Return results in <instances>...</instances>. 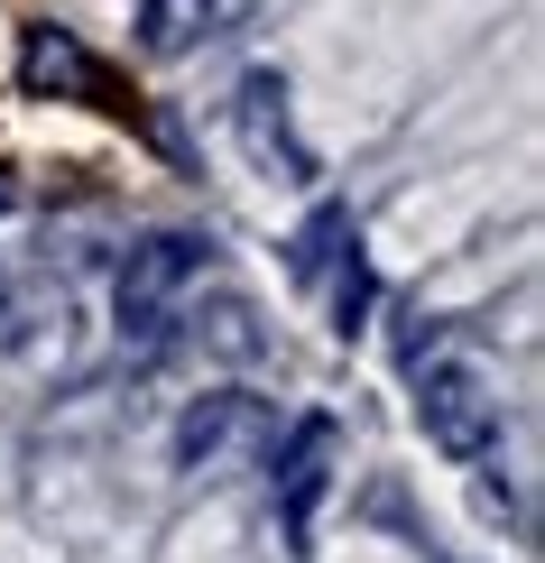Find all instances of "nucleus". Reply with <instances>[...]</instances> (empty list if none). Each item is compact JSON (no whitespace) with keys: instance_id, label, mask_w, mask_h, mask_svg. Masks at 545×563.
Listing matches in <instances>:
<instances>
[{"instance_id":"obj_5","label":"nucleus","mask_w":545,"mask_h":563,"mask_svg":"<svg viewBox=\"0 0 545 563\" xmlns=\"http://www.w3.org/2000/svg\"><path fill=\"white\" fill-rule=\"evenodd\" d=\"M269 434V407L241 388H222V397H195V407L176 416V434H167V453H176V472H222L241 443Z\"/></svg>"},{"instance_id":"obj_2","label":"nucleus","mask_w":545,"mask_h":563,"mask_svg":"<svg viewBox=\"0 0 545 563\" xmlns=\"http://www.w3.org/2000/svg\"><path fill=\"white\" fill-rule=\"evenodd\" d=\"M416 426H425V443H435L444 462H481L490 443H500V397H490L481 369L444 361V369H425V388H416Z\"/></svg>"},{"instance_id":"obj_10","label":"nucleus","mask_w":545,"mask_h":563,"mask_svg":"<svg viewBox=\"0 0 545 563\" xmlns=\"http://www.w3.org/2000/svg\"><path fill=\"white\" fill-rule=\"evenodd\" d=\"M334 260H342V268H334V323H342V333H361V323H370V296H379V287H370V260H361V231H351Z\"/></svg>"},{"instance_id":"obj_6","label":"nucleus","mask_w":545,"mask_h":563,"mask_svg":"<svg viewBox=\"0 0 545 563\" xmlns=\"http://www.w3.org/2000/svg\"><path fill=\"white\" fill-rule=\"evenodd\" d=\"M19 84H29V92H92L102 65L75 46V29H46V19H37V29L19 37Z\"/></svg>"},{"instance_id":"obj_9","label":"nucleus","mask_w":545,"mask_h":563,"mask_svg":"<svg viewBox=\"0 0 545 563\" xmlns=\"http://www.w3.org/2000/svg\"><path fill=\"white\" fill-rule=\"evenodd\" d=\"M342 241H351V213H342V203H324V213L287 241V277H296V287H315V277L334 268V250H342Z\"/></svg>"},{"instance_id":"obj_11","label":"nucleus","mask_w":545,"mask_h":563,"mask_svg":"<svg viewBox=\"0 0 545 563\" xmlns=\"http://www.w3.org/2000/svg\"><path fill=\"white\" fill-rule=\"evenodd\" d=\"M0 305H10V287H0Z\"/></svg>"},{"instance_id":"obj_1","label":"nucleus","mask_w":545,"mask_h":563,"mask_svg":"<svg viewBox=\"0 0 545 563\" xmlns=\"http://www.w3.org/2000/svg\"><path fill=\"white\" fill-rule=\"evenodd\" d=\"M204 260H212L204 231H149V241L121 260V277H111V314H121V342L130 351H157L176 333V314H185V296H195Z\"/></svg>"},{"instance_id":"obj_3","label":"nucleus","mask_w":545,"mask_h":563,"mask_svg":"<svg viewBox=\"0 0 545 563\" xmlns=\"http://www.w3.org/2000/svg\"><path fill=\"white\" fill-rule=\"evenodd\" d=\"M334 462H342V426H334V416H296L287 443H277V472H269L277 527H287L296 545L315 536V508H324V489H334Z\"/></svg>"},{"instance_id":"obj_8","label":"nucleus","mask_w":545,"mask_h":563,"mask_svg":"<svg viewBox=\"0 0 545 563\" xmlns=\"http://www.w3.org/2000/svg\"><path fill=\"white\" fill-rule=\"evenodd\" d=\"M212 10H222V0H139V46H149V56H176V46L204 37Z\"/></svg>"},{"instance_id":"obj_4","label":"nucleus","mask_w":545,"mask_h":563,"mask_svg":"<svg viewBox=\"0 0 545 563\" xmlns=\"http://www.w3.org/2000/svg\"><path fill=\"white\" fill-rule=\"evenodd\" d=\"M231 121H241V148L269 167L277 185H315V148L287 130V75H241V102H231Z\"/></svg>"},{"instance_id":"obj_7","label":"nucleus","mask_w":545,"mask_h":563,"mask_svg":"<svg viewBox=\"0 0 545 563\" xmlns=\"http://www.w3.org/2000/svg\"><path fill=\"white\" fill-rule=\"evenodd\" d=\"M176 323H195V342L222 351V361H259V351H269V342H259V314H250L241 296H212V314L195 305V314H176Z\"/></svg>"}]
</instances>
